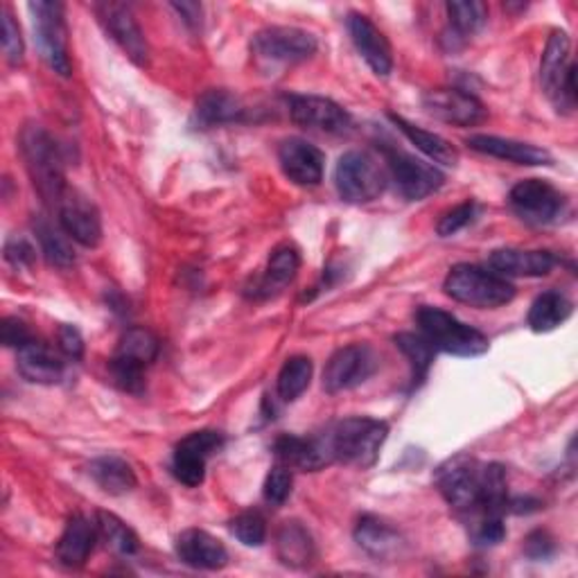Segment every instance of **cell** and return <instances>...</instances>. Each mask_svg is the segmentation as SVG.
<instances>
[{"mask_svg":"<svg viewBox=\"0 0 578 578\" xmlns=\"http://www.w3.org/2000/svg\"><path fill=\"white\" fill-rule=\"evenodd\" d=\"M21 154L38 194L57 205L68 188L64 177V156L53 134L41 125H27L21 132Z\"/></svg>","mask_w":578,"mask_h":578,"instance_id":"obj_2","label":"cell"},{"mask_svg":"<svg viewBox=\"0 0 578 578\" xmlns=\"http://www.w3.org/2000/svg\"><path fill=\"white\" fill-rule=\"evenodd\" d=\"M423 337L432 344L434 351L454 355V357H479L488 353L490 342L477 327L459 321L441 308L423 305L416 314Z\"/></svg>","mask_w":578,"mask_h":578,"instance_id":"obj_5","label":"cell"},{"mask_svg":"<svg viewBox=\"0 0 578 578\" xmlns=\"http://www.w3.org/2000/svg\"><path fill=\"white\" fill-rule=\"evenodd\" d=\"M34 23V38L41 57L44 62L59 75L68 77L73 66H70V55H68V30H66V19H64V5L62 3H30L27 5Z\"/></svg>","mask_w":578,"mask_h":578,"instance_id":"obj_8","label":"cell"},{"mask_svg":"<svg viewBox=\"0 0 578 578\" xmlns=\"http://www.w3.org/2000/svg\"><path fill=\"white\" fill-rule=\"evenodd\" d=\"M387 434L389 425L382 421L346 419L325 434V445L333 462L370 468L380 457V447L385 445Z\"/></svg>","mask_w":578,"mask_h":578,"instance_id":"obj_4","label":"cell"},{"mask_svg":"<svg viewBox=\"0 0 578 578\" xmlns=\"http://www.w3.org/2000/svg\"><path fill=\"white\" fill-rule=\"evenodd\" d=\"M59 209V226L66 231L70 240H75L81 246H96L102 242V220L96 209V203L79 192L66 190L62 201L57 203Z\"/></svg>","mask_w":578,"mask_h":578,"instance_id":"obj_15","label":"cell"},{"mask_svg":"<svg viewBox=\"0 0 578 578\" xmlns=\"http://www.w3.org/2000/svg\"><path fill=\"white\" fill-rule=\"evenodd\" d=\"M355 541L368 556L378 560H393L402 554L404 547L400 533L391 524L374 515H366L357 522Z\"/></svg>","mask_w":578,"mask_h":578,"instance_id":"obj_25","label":"cell"},{"mask_svg":"<svg viewBox=\"0 0 578 578\" xmlns=\"http://www.w3.org/2000/svg\"><path fill=\"white\" fill-rule=\"evenodd\" d=\"M436 483L445 502L464 513L502 515L509 507V479L500 464L459 454L438 468Z\"/></svg>","mask_w":578,"mask_h":578,"instance_id":"obj_1","label":"cell"},{"mask_svg":"<svg viewBox=\"0 0 578 578\" xmlns=\"http://www.w3.org/2000/svg\"><path fill=\"white\" fill-rule=\"evenodd\" d=\"M224 445V436L220 432H213V430H201V432H192L190 436H186L179 447L184 449H190V452H197L201 454V457L209 459L211 454H215L220 447Z\"/></svg>","mask_w":578,"mask_h":578,"instance_id":"obj_45","label":"cell"},{"mask_svg":"<svg viewBox=\"0 0 578 578\" xmlns=\"http://www.w3.org/2000/svg\"><path fill=\"white\" fill-rule=\"evenodd\" d=\"M571 301L565 294L556 292V289H552V292H545L533 301L526 321L533 333H552V330H556L571 316Z\"/></svg>","mask_w":578,"mask_h":578,"instance_id":"obj_29","label":"cell"},{"mask_svg":"<svg viewBox=\"0 0 578 578\" xmlns=\"http://www.w3.org/2000/svg\"><path fill=\"white\" fill-rule=\"evenodd\" d=\"M289 115L299 127L323 134H344L351 127L348 111L335 100L321 96H292Z\"/></svg>","mask_w":578,"mask_h":578,"instance_id":"obj_14","label":"cell"},{"mask_svg":"<svg viewBox=\"0 0 578 578\" xmlns=\"http://www.w3.org/2000/svg\"><path fill=\"white\" fill-rule=\"evenodd\" d=\"M396 346L409 359L411 370H414V380H419V382L425 380L432 364H434V348H432V344L423 335L400 333V335H396Z\"/></svg>","mask_w":578,"mask_h":578,"instance_id":"obj_37","label":"cell"},{"mask_svg":"<svg viewBox=\"0 0 578 578\" xmlns=\"http://www.w3.org/2000/svg\"><path fill=\"white\" fill-rule=\"evenodd\" d=\"M93 481L109 494H125L136 488L134 468L120 457H100L89 466Z\"/></svg>","mask_w":578,"mask_h":578,"instance_id":"obj_30","label":"cell"},{"mask_svg":"<svg viewBox=\"0 0 578 578\" xmlns=\"http://www.w3.org/2000/svg\"><path fill=\"white\" fill-rule=\"evenodd\" d=\"M181 16H184V21L188 23V25H197L199 23V16H201V5H197V3H175L173 5Z\"/></svg>","mask_w":578,"mask_h":578,"instance_id":"obj_50","label":"cell"},{"mask_svg":"<svg viewBox=\"0 0 578 578\" xmlns=\"http://www.w3.org/2000/svg\"><path fill=\"white\" fill-rule=\"evenodd\" d=\"M96 10L100 16V23L104 25L107 34L120 46V51L125 53L136 66H147L149 46H147L145 32L141 30L132 10L120 3H100Z\"/></svg>","mask_w":578,"mask_h":578,"instance_id":"obj_13","label":"cell"},{"mask_svg":"<svg viewBox=\"0 0 578 578\" xmlns=\"http://www.w3.org/2000/svg\"><path fill=\"white\" fill-rule=\"evenodd\" d=\"M274 452L282 466L299 468L305 473H316L323 466L333 464L325 438H303L294 434H285L274 443Z\"/></svg>","mask_w":578,"mask_h":578,"instance_id":"obj_20","label":"cell"},{"mask_svg":"<svg viewBox=\"0 0 578 578\" xmlns=\"http://www.w3.org/2000/svg\"><path fill=\"white\" fill-rule=\"evenodd\" d=\"M66 362L44 342H30L19 348V374L34 385H57L64 378Z\"/></svg>","mask_w":578,"mask_h":578,"instance_id":"obj_22","label":"cell"},{"mask_svg":"<svg viewBox=\"0 0 578 578\" xmlns=\"http://www.w3.org/2000/svg\"><path fill=\"white\" fill-rule=\"evenodd\" d=\"M34 246L25 237H10L5 244V260L16 269H25L34 265Z\"/></svg>","mask_w":578,"mask_h":578,"instance_id":"obj_47","label":"cell"},{"mask_svg":"<svg viewBox=\"0 0 578 578\" xmlns=\"http://www.w3.org/2000/svg\"><path fill=\"white\" fill-rule=\"evenodd\" d=\"M492 271L500 276L541 278L556 267V256L549 252H522V249H498L488 258Z\"/></svg>","mask_w":578,"mask_h":578,"instance_id":"obj_24","label":"cell"},{"mask_svg":"<svg viewBox=\"0 0 578 578\" xmlns=\"http://www.w3.org/2000/svg\"><path fill=\"white\" fill-rule=\"evenodd\" d=\"M509 203L522 222L531 226H547L554 224L565 213L567 199L560 190H556L547 181L526 179L513 186L509 194Z\"/></svg>","mask_w":578,"mask_h":578,"instance_id":"obj_9","label":"cell"},{"mask_svg":"<svg viewBox=\"0 0 578 578\" xmlns=\"http://www.w3.org/2000/svg\"><path fill=\"white\" fill-rule=\"evenodd\" d=\"M445 294L454 301L479 310H494L515 299L509 278L479 265H454L443 282Z\"/></svg>","mask_w":578,"mask_h":578,"instance_id":"obj_3","label":"cell"},{"mask_svg":"<svg viewBox=\"0 0 578 578\" xmlns=\"http://www.w3.org/2000/svg\"><path fill=\"white\" fill-rule=\"evenodd\" d=\"M376 368H378V357L374 348L362 344L344 346L327 359L323 368V389L330 396L351 391L374 376Z\"/></svg>","mask_w":578,"mask_h":578,"instance_id":"obj_11","label":"cell"},{"mask_svg":"<svg viewBox=\"0 0 578 578\" xmlns=\"http://www.w3.org/2000/svg\"><path fill=\"white\" fill-rule=\"evenodd\" d=\"M109 370H111V378H113V385L122 391L127 393H134V396H141L143 389H145V366L127 359V357H120V355H113L111 364H109Z\"/></svg>","mask_w":578,"mask_h":578,"instance_id":"obj_38","label":"cell"},{"mask_svg":"<svg viewBox=\"0 0 578 578\" xmlns=\"http://www.w3.org/2000/svg\"><path fill=\"white\" fill-rule=\"evenodd\" d=\"M36 237L41 242V252H44V256L51 265L66 269L75 263L73 246H70L68 235L62 226H55L48 220H38L36 222Z\"/></svg>","mask_w":578,"mask_h":578,"instance_id":"obj_34","label":"cell"},{"mask_svg":"<svg viewBox=\"0 0 578 578\" xmlns=\"http://www.w3.org/2000/svg\"><path fill=\"white\" fill-rule=\"evenodd\" d=\"M98 531L107 547L120 556H134L141 547L138 535L132 526H127L118 515L100 511L98 513Z\"/></svg>","mask_w":578,"mask_h":578,"instance_id":"obj_33","label":"cell"},{"mask_svg":"<svg viewBox=\"0 0 578 578\" xmlns=\"http://www.w3.org/2000/svg\"><path fill=\"white\" fill-rule=\"evenodd\" d=\"M477 218V203L475 201H464L459 205H454L452 211H447L438 224H436V233L441 237H449V235H457L459 231H464L468 224H473Z\"/></svg>","mask_w":578,"mask_h":578,"instance_id":"obj_42","label":"cell"},{"mask_svg":"<svg viewBox=\"0 0 578 578\" xmlns=\"http://www.w3.org/2000/svg\"><path fill=\"white\" fill-rule=\"evenodd\" d=\"M468 147L492 156V158H502L515 165H552L554 158L547 149L543 147H535L531 143H522V141H513V138H502V136H486V134H477L470 136Z\"/></svg>","mask_w":578,"mask_h":578,"instance_id":"obj_21","label":"cell"},{"mask_svg":"<svg viewBox=\"0 0 578 578\" xmlns=\"http://www.w3.org/2000/svg\"><path fill=\"white\" fill-rule=\"evenodd\" d=\"M278 163L285 177L301 188H314L323 181L325 156L303 138L282 141L278 147Z\"/></svg>","mask_w":578,"mask_h":578,"instance_id":"obj_17","label":"cell"},{"mask_svg":"<svg viewBox=\"0 0 578 578\" xmlns=\"http://www.w3.org/2000/svg\"><path fill=\"white\" fill-rule=\"evenodd\" d=\"M292 483H294L292 470H289L282 464L274 466L271 473L267 475L265 488H263L265 502L271 504V507H282L289 500V494H292Z\"/></svg>","mask_w":578,"mask_h":578,"instance_id":"obj_41","label":"cell"},{"mask_svg":"<svg viewBox=\"0 0 578 578\" xmlns=\"http://www.w3.org/2000/svg\"><path fill=\"white\" fill-rule=\"evenodd\" d=\"M98 538H100L98 522H91L85 515L70 518L57 543L59 563L66 567H81L89 560Z\"/></svg>","mask_w":578,"mask_h":578,"instance_id":"obj_23","label":"cell"},{"mask_svg":"<svg viewBox=\"0 0 578 578\" xmlns=\"http://www.w3.org/2000/svg\"><path fill=\"white\" fill-rule=\"evenodd\" d=\"M115 355L127 357L141 366H149L158 357V340L145 327H132L122 335Z\"/></svg>","mask_w":578,"mask_h":578,"instance_id":"obj_36","label":"cell"},{"mask_svg":"<svg viewBox=\"0 0 578 578\" xmlns=\"http://www.w3.org/2000/svg\"><path fill=\"white\" fill-rule=\"evenodd\" d=\"M276 552L287 567H308L314 560V541L301 522H285L276 533Z\"/></svg>","mask_w":578,"mask_h":578,"instance_id":"obj_26","label":"cell"},{"mask_svg":"<svg viewBox=\"0 0 578 578\" xmlns=\"http://www.w3.org/2000/svg\"><path fill=\"white\" fill-rule=\"evenodd\" d=\"M507 538V526L502 522V515H477V522L473 524V541L481 547L500 545Z\"/></svg>","mask_w":578,"mask_h":578,"instance_id":"obj_43","label":"cell"},{"mask_svg":"<svg viewBox=\"0 0 578 578\" xmlns=\"http://www.w3.org/2000/svg\"><path fill=\"white\" fill-rule=\"evenodd\" d=\"M0 340H3L8 348H16V351L34 342L30 327L21 319H14V316L5 319L3 325H0Z\"/></svg>","mask_w":578,"mask_h":578,"instance_id":"obj_46","label":"cell"},{"mask_svg":"<svg viewBox=\"0 0 578 578\" xmlns=\"http://www.w3.org/2000/svg\"><path fill=\"white\" fill-rule=\"evenodd\" d=\"M385 163H387V175L396 181L398 190L411 201H421L430 197L445 181V177L434 168V165L400 149H387Z\"/></svg>","mask_w":578,"mask_h":578,"instance_id":"obj_12","label":"cell"},{"mask_svg":"<svg viewBox=\"0 0 578 578\" xmlns=\"http://www.w3.org/2000/svg\"><path fill=\"white\" fill-rule=\"evenodd\" d=\"M316 48L319 44L310 32L301 27H287V25L265 27L252 41L254 55L269 64L305 62L316 53Z\"/></svg>","mask_w":578,"mask_h":578,"instance_id":"obj_10","label":"cell"},{"mask_svg":"<svg viewBox=\"0 0 578 578\" xmlns=\"http://www.w3.org/2000/svg\"><path fill=\"white\" fill-rule=\"evenodd\" d=\"M173 473L181 483H186L190 488L201 486L203 477H205V457H201V454H197V452L177 447L175 462H173Z\"/></svg>","mask_w":578,"mask_h":578,"instance_id":"obj_40","label":"cell"},{"mask_svg":"<svg viewBox=\"0 0 578 578\" xmlns=\"http://www.w3.org/2000/svg\"><path fill=\"white\" fill-rule=\"evenodd\" d=\"M387 181V170L368 152H346L335 168L337 192L348 203L376 201L385 192Z\"/></svg>","mask_w":578,"mask_h":578,"instance_id":"obj_6","label":"cell"},{"mask_svg":"<svg viewBox=\"0 0 578 578\" xmlns=\"http://www.w3.org/2000/svg\"><path fill=\"white\" fill-rule=\"evenodd\" d=\"M556 545H554V538L547 533V531H533L529 538L524 541V554L531 558V560H545L554 554Z\"/></svg>","mask_w":578,"mask_h":578,"instance_id":"obj_49","label":"cell"},{"mask_svg":"<svg viewBox=\"0 0 578 578\" xmlns=\"http://www.w3.org/2000/svg\"><path fill=\"white\" fill-rule=\"evenodd\" d=\"M423 107L430 115L454 127H475L486 120L483 104L459 89H436L427 91L423 98Z\"/></svg>","mask_w":578,"mask_h":578,"instance_id":"obj_16","label":"cell"},{"mask_svg":"<svg viewBox=\"0 0 578 578\" xmlns=\"http://www.w3.org/2000/svg\"><path fill=\"white\" fill-rule=\"evenodd\" d=\"M576 66L571 62V44L567 32H552L541 62L543 91L558 111H569L576 104Z\"/></svg>","mask_w":578,"mask_h":578,"instance_id":"obj_7","label":"cell"},{"mask_svg":"<svg viewBox=\"0 0 578 578\" xmlns=\"http://www.w3.org/2000/svg\"><path fill=\"white\" fill-rule=\"evenodd\" d=\"M242 102L222 89L205 91L194 109L197 122L201 127H215V125H229V122H240L244 118Z\"/></svg>","mask_w":578,"mask_h":578,"instance_id":"obj_27","label":"cell"},{"mask_svg":"<svg viewBox=\"0 0 578 578\" xmlns=\"http://www.w3.org/2000/svg\"><path fill=\"white\" fill-rule=\"evenodd\" d=\"M57 344H59V353L68 359H79L81 355H85V340H81L79 330L75 325L59 327Z\"/></svg>","mask_w":578,"mask_h":578,"instance_id":"obj_48","label":"cell"},{"mask_svg":"<svg viewBox=\"0 0 578 578\" xmlns=\"http://www.w3.org/2000/svg\"><path fill=\"white\" fill-rule=\"evenodd\" d=\"M3 51L5 57L10 62V66H21L23 64V36H21V27L14 21L10 8H3Z\"/></svg>","mask_w":578,"mask_h":578,"instance_id":"obj_44","label":"cell"},{"mask_svg":"<svg viewBox=\"0 0 578 578\" xmlns=\"http://www.w3.org/2000/svg\"><path fill=\"white\" fill-rule=\"evenodd\" d=\"M391 120H393V125L411 141L414 143L425 156H430L432 160L441 163V165H449V168H454V165H457L459 160V152L457 147H454L447 138L434 134V132H427L423 127H416V125H411V122H407L404 118L400 115H393L391 113Z\"/></svg>","mask_w":578,"mask_h":578,"instance_id":"obj_28","label":"cell"},{"mask_svg":"<svg viewBox=\"0 0 578 578\" xmlns=\"http://www.w3.org/2000/svg\"><path fill=\"white\" fill-rule=\"evenodd\" d=\"M231 533L244 547H260L267 541V522L258 511H244L231 520Z\"/></svg>","mask_w":578,"mask_h":578,"instance_id":"obj_39","label":"cell"},{"mask_svg":"<svg viewBox=\"0 0 578 578\" xmlns=\"http://www.w3.org/2000/svg\"><path fill=\"white\" fill-rule=\"evenodd\" d=\"M177 556L194 569H222L229 563V552L215 535L201 529H188L177 538Z\"/></svg>","mask_w":578,"mask_h":578,"instance_id":"obj_19","label":"cell"},{"mask_svg":"<svg viewBox=\"0 0 578 578\" xmlns=\"http://www.w3.org/2000/svg\"><path fill=\"white\" fill-rule=\"evenodd\" d=\"M447 19L457 36L477 34L488 21V8L479 0H462V3H447Z\"/></svg>","mask_w":578,"mask_h":578,"instance_id":"obj_35","label":"cell"},{"mask_svg":"<svg viewBox=\"0 0 578 578\" xmlns=\"http://www.w3.org/2000/svg\"><path fill=\"white\" fill-rule=\"evenodd\" d=\"M299 269H301V256L294 246L292 244L276 246L274 254L269 256L267 271L260 280V289H265V294L278 292V289L287 287L297 278Z\"/></svg>","mask_w":578,"mask_h":578,"instance_id":"obj_31","label":"cell"},{"mask_svg":"<svg viewBox=\"0 0 578 578\" xmlns=\"http://www.w3.org/2000/svg\"><path fill=\"white\" fill-rule=\"evenodd\" d=\"M348 32L357 53L364 57L368 68L374 70L378 77H387L393 70V55L387 36L380 32V27L364 14H348Z\"/></svg>","mask_w":578,"mask_h":578,"instance_id":"obj_18","label":"cell"},{"mask_svg":"<svg viewBox=\"0 0 578 578\" xmlns=\"http://www.w3.org/2000/svg\"><path fill=\"white\" fill-rule=\"evenodd\" d=\"M312 359L305 355L289 357L278 374V396L285 402H294L305 393L312 382Z\"/></svg>","mask_w":578,"mask_h":578,"instance_id":"obj_32","label":"cell"}]
</instances>
